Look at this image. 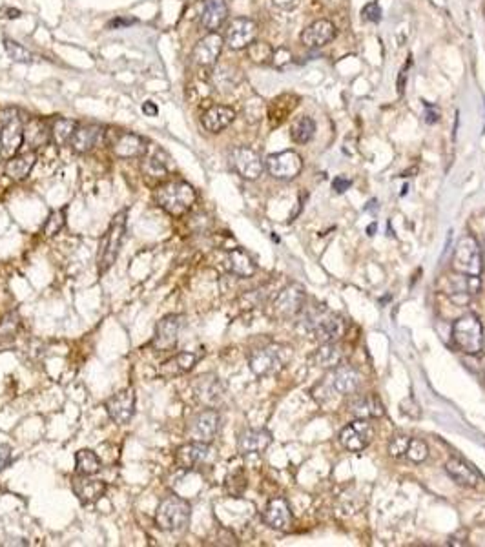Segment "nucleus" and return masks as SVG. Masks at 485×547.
<instances>
[{
    "mask_svg": "<svg viewBox=\"0 0 485 547\" xmlns=\"http://www.w3.org/2000/svg\"><path fill=\"white\" fill-rule=\"evenodd\" d=\"M195 199L197 194L194 186L187 181H168L154 192L155 205L174 218H183L188 214L195 205Z\"/></svg>",
    "mask_w": 485,
    "mask_h": 547,
    "instance_id": "f257e3e1",
    "label": "nucleus"
},
{
    "mask_svg": "<svg viewBox=\"0 0 485 547\" xmlns=\"http://www.w3.org/2000/svg\"><path fill=\"white\" fill-rule=\"evenodd\" d=\"M126 223H128V208H125V210H120L119 214L113 215L108 230H106V234L100 239L99 254H97L99 276L106 274V272L113 267L117 257H119L120 247H122V241H125Z\"/></svg>",
    "mask_w": 485,
    "mask_h": 547,
    "instance_id": "f03ea898",
    "label": "nucleus"
},
{
    "mask_svg": "<svg viewBox=\"0 0 485 547\" xmlns=\"http://www.w3.org/2000/svg\"><path fill=\"white\" fill-rule=\"evenodd\" d=\"M192 518V506L188 500L170 494L159 503L155 511V523L166 533H183Z\"/></svg>",
    "mask_w": 485,
    "mask_h": 547,
    "instance_id": "7ed1b4c3",
    "label": "nucleus"
},
{
    "mask_svg": "<svg viewBox=\"0 0 485 547\" xmlns=\"http://www.w3.org/2000/svg\"><path fill=\"white\" fill-rule=\"evenodd\" d=\"M292 349L286 345H266L263 349H257L250 354L249 365L250 371L256 376H270L285 369V365L291 362Z\"/></svg>",
    "mask_w": 485,
    "mask_h": 547,
    "instance_id": "20e7f679",
    "label": "nucleus"
},
{
    "mask_svg": "<svg viewBox=\"0 0 485 547\" xmlns=\"http://www.w3.org/2000/svg\"><path fill=\"white\" fill-rule=\"evenodd\" d=\"M452 342L461 352L476 356L484 349V327L478 316L465 314L452 323Z\"/></svg>",
    "mask_w": 485,
    "mask_h": 547,
    "instance_id": "39448f33",
    "label": "nucleus"
},
{
    "mask_svg": "<svg viewBox=\"0 0 485 547\" xmlns=\"http://www.w3.org/2000/svg\"><path fill=\"white\" fill-rule=\"evenodd\" d=\"M303 323L314 334L315 339L321 343L338 342L345 334L343 317L338 316L336 312H330V310L327 309L311 310L307 316L303 317Z\"/></svg>",
    "mask_w": 485,
    "mask_h": 547,
    "instance_id": "423d86ee",
    "label": "nucleus"
},
{
    "mask_svg": "<svg viewBox=\"0 0 485 547\" xmlns=\"http://www.w3.org/2000/svg\"><path fill=\"white\" fill-rule=\"evenodd\" d=\"M452 268L464 276H480L484 268L481 248L473 235H464L452 252Z\"/></svg>",
    "mask_w": 485,
    "mask_h": 547,
    "instance_id": "0eeeda50",
    "label": "nucleus"
},
{
    "mask_svg": "<svg viewBox=\"0 0 485 547\" xmlns=\"http://www.w3.org/2000/svg\"><path fill=\"white\" fill-rule=\"evenodd\" d=\"M221 416L216 409H204V411L197 412L192 416L188 421L187 434L192 441H199V444H208L216 440L217 432H219Z\"/></svg>",
    "mask_w": 485,
    "mask_h": 547,
    "instance_id": "6e6552de",
    "label": "nucleus"
},
{
    "mask_svg": "<svg viewBox=\"0 0 485 547\" xmlns=\"http://www.w3.org/2000/svg\"><path fill=\"white\" fill-rule=\"evenodd\" d=\"M265 168L278 181H292L294 177L301 173L303 160L299 153L292 152V150H285V152L272 153V155L266 157Z\"/></svg>",
    "mask_w": 485,
    "mask_h": 547,
    "instance_id": "1a4fd4ad",
    "label": "nucleus"
},
{
    "mask_svg": "<svg viewBox=\"0 0 485 547\" xmlns=\"http://www.w3.org/2000/svg\"><path fill=\"white\" fill-rule=\"evenodd\" d=\"M230 165L236 170L237 175H241L246 181H256L265 170V160L256 150L249 146H237L230 152Z\"/></svg>",
    "mask_w": 485,
    "mask_h": 547,
    "instance_id": "9d476101",
    "label": "nucleus"
},
{
    "mask_svg": "<svg viewBox=\"0 0 485 547\" xmlns=\"http://www.w3.org/2000/svg\"><path fill=\"white\" fill-rule=\"evenodd\" d=\"M257 37V24L256 21L249 17H236L229 22L226 31H224V44L230 50L239 51L246 50Z\"/></svg>",
    "mask_w": 485,
    "mask_h": 547,
    "instance_id": "9b49d317",
    "label": "nucleus"
},
{
    "mask_svg": "<svg viewBox=\"0 0 485 547\" xmlns=\"http://www.w3.org/2000/svg\"><path fill=\"white\" fill-rule=\"evenodd\" d=\"M374 438V429L369 420L365 418H356L348 425H345L340 432V441L345 449L360 453L363 449L369 447V444Z\"/></svg>",
    "mask_w": 485,
    "mask_h": 547,
    "instance_id": "f8f14e48",
    "label": "nucleus"
},
{
    "mask_svg": "<svg viewBox=\"0 0 485 547\" xmlns=\"http://www.w3.org/2000/svg\"><path fill=\"white\" fill-rule=\"evenodd\" d=\"M184 316L181 314H168V316L162 317L155 325V334L154 339H152V347L155 350H172L177 345L179 332H181V327H183Z\"/></svg>",
    "mask_w": 485,
    "mask_h": 547,
    "instance_id": "ddd939ff",
    "label": "nucleus"
},
{
    "mask_svg": "<svg viewBox=\"0 0 485 547\" xmlns=\"http://www.w3.org/2000/svg\"><path fill=\"white\" fill-rule=\"evenodd\" d=\"M24 144V124L19 117H9L0 128V159H11Z\"/></svg>",
    "mask_w": 485,
    "mask_h": 547,
    "instance_id": "4468645a",
    "label": "nucleus"
},
{
    "mask_svg": "<svg viewBox=\"0 0 485 547\" xmlns=\"http://www.w3.org/2000/svg\"><path fill=\"white\" fill-rule=\"evenodd\" d=\"M104 409L108 412L110 420L115 421L117 425L130 424L135 414V391L133 389L119 391L112 398L106 399Z\"/></svg>",
    "mask_w": 485,
    "mask_h": 547,
    "instance_id": "2eb2a0df",
    "label": "nucleus"
},
{
    "mask_svg": "<svg viewBox=\"0 0 485 547\" xmlns=\"http://www.w3.org/2000/svg\"><path fill=\"white\" fill-rule=\"evenodd\" d=\"M224 39L221 37L217 31H210L208 35H204L197 44L194 46L192 50V61L197 64V66H214L219 58L221 51H223Z\"/></svg>",
    "mask_w": 485,
    "mask_h": 547,
    "instance_id": "dca6fc26",
    "label": "nucleus"
},
{
    "mask_svg": "<svg viewBox=\"0 0 485 547\" xmlns=\"http://www.w3.org/2000/svg\"><path fill=\"white\" fill-rule=\"evenodd\" d=\"M305 290H303L299 285H288L278 294V297L274 300V314L278 317H292L298 312H301L303 307H305Z\"/></svg>",
    "mask_w": 485,
    "mask_h": 547,
    "instance_id": "f3484780",
    "label": "nucleus"
},
{
    "mask_svg": "<svg viewBox=\"0 0 485 547\" xmlns=\"http://www.w3.org/2000/svg\"><path fill=\"white\" fill-rule=\"evenodd\" d=\"M71 487H73L75 496L79 498L80 502L90 506V503L99 502L100 498L108 491V484L100 478H95L93 474H79L71 480Z\"/></svg>",
    "mask_w": 485,
    "mask_h": 547,
    "instance_id": "a211bd4d",
    "label": "nucleus"
},
{
    "mask_svg": "<svg viewBox=\"0 0 485 547\" xmlns=\"http://www.w3.org/2000/svg\"><path fill=\"white\" fill-rule=\"evenodd\" d=\"M112 152L120 159H132V157H142L148 150L145 137L132 132H117L110 140Z\"/></svg>",
    "mask_w": 485,
    "mask_h": 547,
    "instance_id": "6ab92c4d",
    "label": "nucleus"
},
{
    "mask_svg": "<svg viewBox=\"0 0 485 547\" xmlns=\"http://www.w3.org/2000/svg\"><path fill=\"white\" fill-rule=\"evenodd\" d=\"M336 34V26L332 24L328 19H320V21L312 22L311 26L303 29L301 42L303 46H307L311 50H318V48H323L328 42L334 41Z\"/></svg>",
    "mask_w": 485,
    "mask_h": 547,
    "instance_id": "aec40b11",
    "label": "nucleus"
},
{
    "mask_svg": "<svg viewBox=\"0 0 485 547\" xmlns=\"http://www.w3.org/2000/svg\"><path fill=\"white\" fill-rule=\"evenodd\" d=\"M445 290H447L445 294L451 297L452 303L467 305L471 297L480 290V280H478V276H464V274L457 272V276L449 277Z\"/></svg>",
    "mask_w": 485,
    "mask_h": 547,
    "instance_id": "412c9836",
    "label": "nucleus"
},
{
    "mask_svg": "<svg viewBox=\"0 0 485 547\" xmlns=\"http://www.w3.org/2000/svg\"><path fill=\"white\" fill-rule=\"evenodd\" d=\"M210 445L208 444H199V441H190V444L183 445L175 451L174 461L179 469L192 471L195 469L197 465L204 464V461L210 458Z\"/></svg>",
    "mask_w": 485,
    "mask_h": 547,
    "instance_id": "4be33fe9",
    "label": "nucleus"
},
{
    "mask_svg": "<svg viewBox=\"0 0 485 547\" xmlns=\"http://www.w3.org/2000/svg\"><path fill=\"white\" fill-rule=\"evenodd\" d=\"M263 522L276 531H288L292 526V511L285 498H272L263 511Z\"/></svg>",
    "mask_w": 485,
    "mask_h": 547,
    "instance_id": "5701e85b",
    "label": "nucleus"
},
{
    "mask_svg": "<svg viewBox=\"0 0 485 547\" xmlns=\"http://www.w3.org/2000/svg\"><path fill=\"white\" fill-rule=\"evenodd\" d=\"M236 110L226 104H214L201 116L203 128L210 133H221L236 121Z\"/></svg>",
    "mask_w": 485,
    "mask_h": 547,
    "instance_id": "b1692460",
    "label": "nucleus"
},
{
    "mask_svg": "<svg viewBox=\"0 0 485 547\" xmlns=\"http://www.w3.org/2000/svg\"><path fill=\"white\" fill-rule=\"evenodd\" d=\"M229 19L226 0H203L199 11V24L208 31H217Z\"/></svg>",
    "mask_w": 485,
    "mask_h": 547,
    "instance_id": "393cba45",
    "label": "nucleus"
},
{
    "mask_svg": "<svg viewBox=\"0 0 485 547\" xmlns=\"http://www.w3.org/2000/svg\"><path fill=\"white\" fill-rule=\"evenodd\" d=\"M103 128L99 124H83L77 126L73 137H71V150L75 153H90L93 148H97V144L103 140L104 137Z\"/></svg>",
    "mask_w": 485,
    "mask_h": 547,
    "instance_id": "a878e982",
    "label": "nucleus"
},
{
    "mask_svg": "<svg viewBox=\"0 0 485 547\" xmlns=\"http://www.w3.org/2000/svg\"><path fill=\"white\" fill-rule=\"evenodd\" d=\"M272 434L266 429H249L243 431L237 438V451L239 454H259L270 447Z\"/></svg>",
    "mask_w": 485,
    "mask_h": 547,
    "instance_id": "bb28decb",
    "label": "nucleus"
},
{
    "mask_svg": "<svg viewBox=\"0 0 485 547\" xmlns=\"http://www.w3.org/2000/svg\"><path fill=\"white\" fill-rule=\"evenodd\" d=\"M195 394L197 398L203 402L204 405H210V407H216L217 404H221V399L224 396V385L217 376L207 374L197 378L195 382Z\"/></svg>",
    "mask_w": 485,
    "mask_h": 547,
    "instance_id": "cd10ccee",
    "label": "nucleus"
},
{
    "mask_svg": "<svg viewBox=\"0 0 485 547\" xmlns=\"http://www.w3.org/2000/svg\"><path fill=\"white\" fill-rule=\"evenodd\" d=\"M332 387H334V391H336L338 394H356L361 387V374L354 367H336V369H334V374H332Z\"/></svg>",
    "mask_w": 485,
    "mask_h": 547,
    "instance_id": "c85d7f7f",
    "label": "nucleus"
},
{
    "mask_svg": "<svg viewBox=\"0 0 485 547\" xmlns=\"http://www.w3.org/2000/svg\"><path fill=\"white\" fill-rule=\"evenodd\" d=\"M199 356L195 352H179L175 354L174 358L166 359L161 367H159V376L166 379L177 378V376H183L187 372H190L195 367Z\"/></svg>",
    "mask_w": 485,
    "mask_h": 547,
    "instance_id": "c756f323",
    "label": "nucleus"
},
{
    "mask_svg": "<svg viewBox=\"0 0 485 547\" xmlns=\"http://www.w3.org/2000/svg\"><path fill=\"white\" fill-rule=\"evenodd\" d=\"M170 157L165 150L161 148H154V150H146V153L142 155V173L152 179H165L170 172Z\"/></svg>",
    "mask_w": 485,
    "mask_h": 547,
    "instance_id": "7c9ffc66",
    "label": "nucleus"
},
{
    "mask_svg": "<svg viewBox=\"0 0 485 547\" xmlns=\"http://www.w3.org/2000/svg\"><path fill=\"white\" fill-rule=\"evenodd\" d=\"M35 163H37V153H35L33 150H29V152L21 153V155H15L6 160L4 172L11 181L21 183L24 181V179H28L31 170H33Z\"/></svg>",
    "mask_w": 485,
    "mask_h": 547,
    "instance_id": "2f4dec72",
    "label": "nucleus"
},
{
    "mask_svg": "<svg viewBox=\"0 0 485 547\" xmlns=\"http://www.w3.org/2000/svg\"><path fill=\"white\" fill-rule=\"evenodd\" d=\"M445 471H447V474L452 480L464 487H476L478 481H480V474L476 473V469L471 467L461 458H451L445 464Z\"/></svg>",
    "mask_w": 485,
    "mask_h": 547,
    "instance_id": "473e14b6",
    "label": "nucleus"
},
{
    "mask_svg": "<svg viewBox=\"0 0 485 547\" xmlns=\"http://www.w3.org/2000/svg\"><path fill=\"white\" fill-rule=\"evenodd\" d=\"M350 412L354 418H365V420H372V418H382L385 414L383 404L380 402L376 394H365L358 396L350 404Z\"/></svg>",
    "mask_w": 485,
    "mask_h": 547,
    "instance_id": "72a5a7b5",
    "label": "nucleus"
},
{
    "mask_svg": "<svg viewBox=\"0 0 485 547\" xmlns=\"http://www.w3.org/2000/svg\"><path fill=\"white\" fill-rule=\"evenodd\" d=\"M345 350L338 342L323 343L314 354V363L321 369H336L343 363Z\"/></svg>",
    "mask_w": 485,
    "mask_h": 547,
    "instance_id": "f704fd0d",
    "label": "nucleus"
},
{
    "mask_svg": "<svg viewBox=\"0 0 485 547\" xmlns=\"http://www.w3.org/2000/svg\"><path fill=\"white\" fill-rule=\"evenodd\" d=\"M229 268L237 277H252L256 274V263L249 252L243 248H234L229 254Z\"/></svg>",
    "mask_w": 485,
    "mask_h": 547,
    "instance_id": "c9c22d12",
    "label": "nucleus"
},
{
    "mask_svg": "<svg viewBox=\"0 0 485 547\" xmlns=\"http://www.w3.org/2000/svg\"><path fill=\"white\" fill-rule=\"evenodd\" d=\"M24 140L31 144V150L35 152L42 144H48L51 140L50 126L42 119H31L24 126Z\"/></svg>",
    "mask_w": 485,
    "mask_h": 547,
    "instance_id": "e433bc0d",
    "label": "nucleus"
},
{
    "mask_svg": "<svg viewBox=\"0 0 485 547\" xmlns=\"http://www.w3.org/2000/svg\"><path fill=\"white\" fill-rule=\"evenodd\" d=\"M77 126H79V124L73 119H66V117L55 119L50 126L51 143L57 144V146H70L71 137H73Z\"/></svg>",
    "mask_w": 485,
    "mask_h": 547,
    "instance_id": "4c0bfd02",
    "label": "nucleus"
},
{
    "mask_svg": "<svg viewBox=\"0 0 485 547\" xmlns=\"http://www.w3.org/2000/svg\"><path fill=\"white\" fill-rule=\"evenodd\" d=\"M315 136V121L311 117L303 116L292 124L291 128V137L294 143L298 144H307L314 139Z\"/></svg>",
    "mask_w": 485,
    "mask_h": 547,
    "instance_id": "58836bf2",
    "label": "nucleus"
},
{
    "mask_svg": "<svg viewBox=\"0 0 485 547\" xmlns=\"http://www.w3.org/2000/svg\"><path fill=\"white\" fill-rule=\"evenodd\" d=\"M77 473L79 474H95L100 471V458L93 453L92 449H80L75 454Z\"/></svg>",
    "mask_w": 485,
    "mask_h": 547,
    "instance_id": "ea45409f",
    "label": "nucleus"
},
{
    "mask_svg": "<svg viewBox=\"0 0 485 547\" xmlns=\"http://www.w3.org/2000/svg\"><path fill=\"white\" fill-rule=\"evenodd\" d=\"M246 57L254 64H272V57H274V48L268 42L254 41L252 44L246 48Z\"/></svg>",
    "mask_w": 485,
    "mask_h": 547,
    "instance_id": "a19ab883",
    "label": "nucleus"
},
{
    "mask_svg": "<svg viewBox=\"0 0 485 547\" xmlns=\"http://www.w3.org/2000/svg\"><path fill=\"white\" fill-rule=\"evenodd\" d=\"M64 227H66V206L50 212L46 223H44V227H42V232H44L46 237H55L57 234H61V230H63Z\"/></svg>",
    "mask_w": 485,
    "mask_h": 547,
    "instance_id": "79ce46f5",
    "label": "nucleus"
},
{
    "mask_svg": "<svg viewBox=\"0 0 485 547\" xmlns=\"http://www.w3.org/2000/svg\"><path fill=\"white\" fill-rule=\"evenodd\" d=\"M4 48L6 53L9 55L13 62H21V64H29V62H33L35 55L24 48L22 44H19L17 41H13V39H4Z\"/></svg>",
    "mask_w": 485,
    "mask_h": 547,
    "instance_id": "37998d69",
    "label": "nucleus"
},
{
    "mask_svg": "<svg viewBox=\"0 0 485 547\" xmlns=\"http://www.w3.org/2000/svg\"><path fill=\"white\" fill-rule=\"evenodd\" d=\"M229 66L217 68L216 73H214V83L219 90H232L237 83H239V71L232 70L229 71Z\"/></svg>",
    "mask_w": 485,
    "mask_h": 547,
    "instance_id": "c03bdc74",
    "label": "nucleus"
},
{
    "mask_svg": "<svg viewBox=\"0 0 485 547\" xmlns=\"http://www.w3.org/2000/svg\"><path fill=\"white\" fill-rule=\"evenodd\" d=\"M405 456L409 458L411 461H414V464H422V461L427 460V456H429L427 444H425L423 440H418V438H411V441H409V447H407Z\"/></svg>",
    "mask_w": 485,
    "mask_h": 547,
    "instance_id": "a18cd8bd",
    "label": "nucleus"
},
{
    "mask_svg": "<svg viewBox=\"0 0 485 547\" xmlns=\"http://www.w3.org/2000/svg\"><path fill=\"white\" fill-rule=\"evenodd\" d=\"M409 441H411V438L405 436V434H396V436L390 440L389 444V454L392 458H402L405 456L407 453V447H409Z\"/></svg>",
    "mask_w": 485,
    "mask_h": 547,
    "instance_id": "49530a36",
    "label": "nucleus"
},
{
    "mask_svg": "<svg viewBox=\"0 0 485 547\" xmlns=\"http://www.w3.org/2000/svg\"><path fill=\"white\" fill-rule=\"evenodd\" d=\"M363 19L369 22H380L382 21V8L377 6V2H370L363 8Z\"/></svg>",
    "mask_w": 485,
    "mask_h": 547,
    "instance_id": "de8ad7c7",
    "label": "nucleus"
},
{
    "mask_svg": "<svg viewBox=\"0 0 485 547\" xmlns=\"http://www.w3.org/2000/svg\"><path fill=\"white\" fill-rule=\"evenodd\" d=\"M292 61V53L286 48H279V50H274V57H272V64L278 68H283L285 64Z\"/></svg>",
    "mask_w": 485,
    "mask_h": 547,
    "instance_id": "09e8293b",
    "label": "nucleus"
},
{
    "mask_svg": "<svg viewBox=\"0 0 485 547\" xmlns=\"http://www.w3.org/2000/svg\"><path fill=\"white\" fill-rule=\"evenodd\" d=\"M11 456H13L11 447H9V445L0 444V473H2L9 464H11Z\"/></svg>",
    "mask_w": 485,
    "mask_h": 547,
    "instance_id": "8fccbe9b",
    "label": "nucleus"
},
{
    "mask_svg": "<svg viewBox=\"0 0 485 547\" xmlns=\"http://www.w3.org/2000/svg\"><path fill=\"white\" fill-rule=\"evenodd\" d=\"M350 185H353V181H350V179L340 175V177H336V179H334V183H332V188H334V192H338V194H343V192H347V190L350 188Z\"/></svg>",
    "mask_w": 485,
    "mask_h": 547,
    "instance_id": "3c124183",
    "label": "nucleus"
},
{
    "mask_svg": "<svg viewBox=\"0 0 485 547\" xmlns=\"http://www.w3.org/2000/svg\"><path fill=\"white\" fill-rule=\"evenodd\" d=\"M438 119H439L438 108L432 106V104H429V103H425V123L434 124V123H438Z\"/></svg>",
    "mask_w": 485,
    "mask_h": 547,
    "instance_id": "603ef678",
    "label": "nucleus"
},
{
    "mask_svg": "<svg viewBox=\"0 0 485 547\" xmlns=\"http://www.w3.org/2000/svg\"><path fill=\"white\" fill-rule=\"evenodd\" d=\"M21 9H15V8H8V6H4V8H0V19H8V21H15V19H21Z\"/></svg>",
    "mask_w": 485,
    "mask_h": 547,
    "instance_id": "864d4df0",
    "label": "nucleus"
},
{
    "mask_svg": "<svg viewBox=\"0 0 485 547\" xmlns=\"http://www.w3.org/2000/svg\"><path fill=\"white\" fill-rule=\"evenodd\" d=\"M142 111H145V116L155 117L159 113V108L155 106V103H152V101H146V103L142 104Z\"/></svg>",
    "mask_w": 485,
    "mask_h": 547,
    "instance_id": "5fc2aeb1",
    "label": "nucleus"
},
{
    "mask_svg": "<svg viewBox=\"0 0 485 547\" xmlns=\"http://www.w3.org/2000/svg\"><path fill=\"white\" fill-rule=\"evenodd\" d=\"M272 2H274V6H278V8L281 9H292L298 4L299 0H272Z\"/></svg>",
    "mask_w": 485,
    "mask_h": 547,
    "instance_id": "6e6d98bb",
    "label": "nucleus"
},
{
    "mask_svg": "<svg viewBox=\"0 0 485 547\" xmlns=\"http://www.w3.org/2000/svg\"><path fill=\"white\" fill-rule=\"evenodd\" d=\"M409 64H411V61H409ZM409 64H407V66L402 70V73H400V81H398V93H400V95H402V93H403V90H405L407 70H409Z\"/></svg>",
    "mask_w": 485,
    "mask_h": 547,
    "instance_id": "4d7b16f0",
    "label": "nucleus"
},
{
    "mask_svg": "<svg viewBox=\"0 0 485 547\" xmlns=\"http://www.w3.org/2000/svg\"><path fill=\"white\" fill-rule=\"evenodd\" d=\"M4 546H28V542H8Z\"/></svg>",
    "mask_w": 485,
    "mask_h": 547,
    "instance_id": "13d9d810",
    "label": "nucleus"
},
{
    "mask_svg": "<svg viewBox=\"0 0 485 547\" xmlns=\"http://www.w3.org/2000/svg\"><path fill=\"white\" fill-rule=\"evenodd\" d=\"M484 379H485V371H484Z\"/></svg>",
    "mask_w": 485,
    "mask_h": 547,
    "instance_id": "bf43d9fd",
    "label": "nucleus"
}]
</instances>
